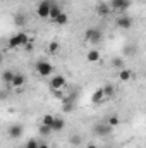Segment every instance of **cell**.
Returning a JSON list of instances; mask_svg holds the SVG:
<instances>
[{"instance_id":"cell-13","label":"cell","mask_w":146,"mask_h":148,"mask_svg":"<svg viewBox=\"0 0 146 148\" xmlns=\"http://www.w3.org/2000/svg\"><path fill=\"white\" fill-rule=\"evenodd\" d=\"M132 76H134V73L131 69H120L119 71V79L120 81H129V79H132Z\"/></svg>"},{"instance_id":"cell-4","label":"cell","mask_w":146,"mask_h":148,"mask_svg":"<svg viewBox=\"0 0 146 148\" xmlns=\"http://www.w3.org/2000/svg\"><path fill=\"white\" fill-rule=\"evenodd\" d=\"M36 73L41 76V77H48L50 74L53 73V66L50 64V62H46V60H38L36 62Z\"/></svg>"},{"instance_id":"cell-5","label":"cell","mask_w":146,"mask_h":148,"mask_svg":"<svg viewBox=\"0 0 146 148\" xmlns=\"http://www.w3.org/2000/svg\"><path fill=\"white\" fill-rule=\"evenodd\" d=\"M65 84H67V81H65V77L60 76V74H57V76H53V77L50 79V88L55 90V91H57V90H64Z\"/></svg>"},{"instance_id":"cell-10","label":"cell","mask_w":146,"mask_h":148,"mask_svg":"<svg viewBox=\"0 0 146 148\" xmlns=\"http://www.w3.org/2000/svg\"><path fill=\"white\" fill-rule=\"evenodd\" d=\"M65 127V121L62 119V117H55V121H53V124H52V131L53 133H59V131H62Z\"/></svg>"},{"instance_id":"cell-23","label":"cell","mask_w":146,"mask_h":148,"mask_svg":"<svg viewBox=\"0 0 146 148\" xmlns=\"http://www.w3.org/2000/svg\"><path fill=\"white\" fill-rule=\"evenodd\" d=\"M119 122H120V119H119V115H112V117L108 119V126H110V127H113V126H117Z\"/></svg>"},{"instance_id":"cell-6","label":"cell","mask_w":146,"mask_h":148,"mask_svg":"<svg viewBox=\"0 0 146 148\" xmlns=\"http://www.w3.org/2000/svg\"><path fill=\"white\" fill-rule=\"evenodd\" d=\"M7 133H9V138L17 140V138L23 136V133H24V126H23V124H12V126H9Z\"/></svg>"},{"instance_id":"cell-24","label":"cell","mask_w":146,"mask_h":148,"mask_svg":"<svg viewBox=\"0 0 146 148\" xmlns=\"http://www.w3.org/2000/svg\"><path fill=\"white\" fill-rule=\"evenodd\" d=\"M16 24H17V26H21V24H26V16H24V14H19V16H16Z\"/></svg>"},{"instance_id":"cell-31","label":"cell","mask_w":146,"mask_h":148,"mask_svg":"<svg viewBox=\"0 0 146 148\" xmlns=\"http://www.w3.org/2000/svg\"><path fill=\"white\" fill-rule=\"evenodd\" d=\"M86 148H98V147H96V145H88Z\"/></svg>"},{"instance_id":"cell-9","label":"cell","mask_w":146,"mask_h":148,"mask_svg":"<svg viewBox=\"0 0 146 148\" xmlns=\"http://www.w3.org/2000/svg\"><path fill=\"white\" fill-rule=\"evenodd\" d=\"M24 83H26V76H24V74L23 73H14V79H12V83H10L12 88H23Z\"/></svg>"},{"instance_id":"cell-32","label":"cell","mask_w":146,"mask_h":148,"mask_svg":"<svg viewBox=\"0 0 146 148\" xmlns=\"http://www.w3.org/2000/svg\"><path fill=\"white\" fill-rule=\"evenodd\" d=\"M108 148H112V147H108Z\"/></svg>"},{"instance_id":"cell-25","label":"cell","mask_w":146,"mask_h":148,"mask_svg":"<svg viewBox=\"0 0 146 148\" xmlns=\"http://www.w3.org/2000/svg\"><path fill=\"white\" fill-rule=\"evenodd\" d=\"M59 47H60V45H59L57 41H52V43L48 45V52H50V53H55V52L59 50Z\"/></svg>"},{"instance_id":"cell-14","label":"cell","mask_w":146,"mask_h":148,"mask_svg":"<svg viewBox=\"0 0 146 148\" xmlns=\"http://www.w3.org/2000/svg\"><path fill=\"white\" fill-rule=\"evenodd\" d=\"M91 102L95 103V105H98V103H102V102H105V95H103V90L100 88L93 97H91Z\"/></svg>"},{"instance_id":"cell-8","label":"cell","mask_w":146,"mask_h":148,"mask_svg":"<svg viewBox=\"0 0 146 148\" xmlns=\"http://www.w3.org/2000/svg\"><path fill=\"white\" fill-rule=\"evenodd\" d=\"M95 134H98V136H107L112 133V127H110L108 124H105V122H100V124H96L95 126Z\"/></svg>"},{"instance_id":"cell-30","label":"cell","mask_w":146,"mask_h":148,"mask_svg":"<svg viewBox=\"0 0 146 148\" xmlns=\"http://www.w3.org/2000/svg\"><path fill=\"white\" fill-rule=\"evenodd\" d=\"M3 62V53H2V50H0V64Z\"/></svg>"},{"instance_id":"cell-29","label":"cell","mask_w":146,"mask_h":148,"mask_svg":"<svg viewBox=\"0 0 146 148\" xmlns=\"http://www.w3.org/2000/svg\"><path fill=\"white\" fill-rule=\"evenodd\" d=\"M38 148H50L46 143H38Z\"/></svg>"},{"instance_id":"cell-15","label":"cell","mask_w":146,"mask_h":148,"mask_svg":"<svg viewBox=\"0 0 146 148\" xmlns=\"http://www.w3.org/2000/svg\"><path fill=\"white\" fill-rule=\"evenodd\" d=\"M110 12V7L107 3H100V5H96V14L98 16H102V17H105V16H108Z\"/></svg>"},{"instance_id":"cell-7","label":"cell","mask_w":146,"mask_h":148,"mask_svg":"<svg viewBox=\"0 0 146 148\" xmlns=\"http://www.w3.org/2000/svg\"><path fill=\"white\" fill-rule=\"evenodd\" d=\"M115 23H117V28H120V29H131L132 28V17H129V16H120Z\"/></svg>"},{"instance_id":"cell-3","label":"cell","mask_w":146,"mask_h":148,"mask_svg":"<svg viewBox=\"0 0 146 148\" xmlns=\"http://www.w3.org/2000/svg\"><path fill=\"white\" fill-rule=\"evenodd\" d=\"M52 5H53V0H41V2L38 3V7H36V16L41 17V19H46L48 14H50Z\"/></svg>"},{"instance_id":"cell-17","label":"cell","mask_w":146,"mask_h":148,"mask_svg":"<svg viewBox=\"0 0 146 148\" xmlns=\"http://www.w3.org/2000/svg\"><path fill=\"white\" fill-rule=\"evenodd\" d=\"M86 59H88L89 62H98V60H100V52H98V50H89L88 55H86Z\"/></svg>"},{"instance_id":"cell-20","label":"cell","mask_w":146,"mask_h":148,"mask_svg":"<svg viewBox=\"0 0 146 148\" xmlns=\"http://www.w3.org/2000/svg\"><path fill=\"white\" fill-rule=\"evenodd\" d=\"M102 90H103V95H105V98H107V97H112V95L115 93V88H113V84H105Z\"/></svg>"},{"instance_id":"cell-1","label":"cell","mask_w":146,"mask_h":148,"mask_svg":"<svg viewBox=\"0 0 146 148\" xmlns=\"http://www.w3.org/2000/svg\"><path fill=\"white\" fill-rule=\"evenodd\" d=\"M84 38H86V41H89L91 45H96V43L102 41L103 33H102L100 28H88V29L84 31Z\"/></svg>"},{"instance_id":"cell-26","label":"cell","mask_w":146,"mask_h":148,"mask_svg":"<svg viewBox=\"0 0 146 148\" xmlns=\"http://www.w3.org/2000/svg\"><path fill=\"white\" fill-rule=\"evenodd\" d=\"M112 66L113 67H119V69H124V60L122 59H113L112 60Z\"/></svg>"},{"instance_id":"cell-22","label":"cell","mask_w":146,"mask_h":148,"mask_svg":"<svg viewBox=\"0 0 146 148\" xmlns=\"http://www.w3.org/2000/svg\"><path fill=\"white\" fill-rule=\"evenodd\" d=\"M52 133H53V131H52L48 126H45V124L40 126V134H41V136H48V134H52Z\"/></svg>"},{"instance_id":"cell-28","label":"cell","mask_w":146,"mask_h":148,"mask_svg":"<svg viewBox=\"0 0 146 148\" xmlns=\"http://www.w3.org/2000/svg\"><path fill=\"white\" fill-rule=\"evenodd\" d=\"M7 98V91H0V100H5Z\"/></svg>"},{"instance_id":"cell-18","label":"cell","mask_w":146,"mask_h":148,"mask_svg":"<svg viewBox=\"0 0 146 148\" xmlns=\"http://www.w3.org/2000/svg\"><path fill=\"white\" fill-rule=\"evenodd\" d=\"M67 21H69V17H67V14H65V12H60V14L53 19V23H55V24H60V26H62V24H65Z\"/></svg>"},{"instance_id":"cell-16","label":"cell","mask_w":146,"mask_h":148,"mask_svg":"<svg viewBox=\"0 0 146 148\" xmlns=\"http://www.w3.org/2000/svg\"><path fill=\"white\" fill-rule=\"evenodd\" d=\"M60 12H62V10H60V7H59V5H57L55 2H53V5H52V9H50V14H48L50 21H53V19H55V17H57V16H59Z\"/></svg>"},{"instance_id":"cell-21","label":"cell","mask_w":146,"mask_h":148,"mask_svg":"<svg viewBox=\"0 0 146 148\" xmlns=\"http://www.w3.org/2000/svg\"><path fill=\"white\" fill-rule=\"evenodd\" d=\"M81 141H83V138H81L79 134H72V136L69 138V143H71L72 147H79V145H81Z\"/></svg>"},{"instance_id":"cell-12","label":"cell","mask_w":146,"mask_h":148,"mask_svg":"<svg viewBox=\"0 0 146 148\" xmlns=\"http://www.w3.org/2000/svg\"><path fill=\"white\" fill-rule=\"evenodd\" d=\"M110 5H112L113 9H117V10H124V9L129 7V0H112Z\"/></svg>"},{"instance_id":"cell-19","label":"cell","mask_w":146,"mask_h":148,"mask_svg":"<svg viewBox=\"0 0 146 148\" xmlns=\"http://www.w3.org/2000/svg\"><path fill=\"white\" fill-rule=\"evenodd\" d=\"M53 121H55V115H50V114H46V115H43V119H41V124H45V126H48V127L52 129V124H53Z\"/></svg>"},{"instance_id":"cell-27","label":"cell","mask_w":146,"mask_h":148,"mask_svg":"<svg viewBox=\"0 0 146 148\" xmlns=\"http://www.w3.org/2000/svg\"><path fill=\"white\" fill-rule=\"evenodd\" d=\"M24 148H38V141L36 140H29L28 143H26V147Z\"/></svg>"},{"instance_id":"cell-2","label":"cell","mask_w":146,"mask_h":148,"mask_svg":"<svg viewBox=\"0 0 146 148\" xmlns=\"http://www.w3.org/2000/svg\"><path fill=\"white\" fill-rule=\"evenodd\" d=\"M28 35L26 33H17V35H14V36L9 40V48H12V50H16V48H23L26 43H28Z\"/></svg>"},{"instance_id":"cell-11","label":"cell","mask_w":146,"mask_h":148,"mask_svg":"<svg viewBox=\"0 0 146 148\" xmlns=\"http://www.w3.org/2000/svg\"><path fill=\"white\" fill-rule=\"evenodd\" d=\"M2 81L7 84V90H9V86H10V83H12V79H14V71H10V69H5L3 73H2Z\"/></svg>"}]
</instances>
